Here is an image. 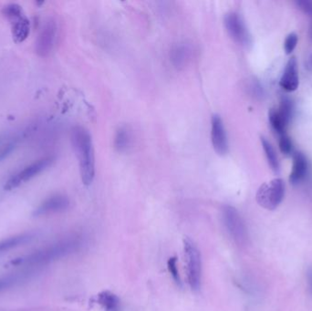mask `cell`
<instances>
[{"label": "cell", "instance_id": "obj_14", "mask_svg": "<svg viewBox=\"0 0 312 311\" xmlns=\"http://www.w3.org/2000/svg\"><path fill=\"white\" fill-rule=\"evenodd\" d=\"M308 172V161L302 152L293 153V166L289 175V182L297 185L303 180Z\"/></svg>", "mask_w": 312, "mask_h": 311}, {"label": "cell", "instance_id": "obj_25", "mask_svg": "<svg viewBox=\"0 0 312 311\" xmlns=\"http://www.w3.org/2000/svg\"><path fill=\"white\" fill-rule=\"evenodd\" d=\"M17 281V277L16 275H9L0 278V292L12 286Z\"/></svg>", "mask_w": 312, "mask_h": 311}, {"label": "cell", "instance_id": "obj_24", "mask_svg": "<svg viewBox=\"0 0 312 311\" xmlns=\"http://www.w3.org/2000/svg\"><path fill=\"white\" fill-rule=\"evenodd\" d=\"M298 40H299V38L296 33H291L286 38L285 42H284V50L287 55L291 54L295 50L297 44H298Z\"/></svg>", "mask_w": 312, "mask_h": 311}, {"label": "cell", "instance_id": "obj_26", "mask_svg": "<svg viewBox=\"0 0 312 311\" xmlns=\"http://www.w3.org/2000/svg\"><path fill=\"white\" fill-rule=\"evenodd\" d=\"M297 6L299 7V9H301L305 14H307L308 17L311 18L312 20V1L309 0H302V1H297L296 2ZM310 32L312 36V22L311 28H310Z\"/></svg>", "mask_w": 312, "mask_h": 311}, {"label": "cell", "instance_id": "obj_1", "mask_svg": "<svg viewBox=\"0 0 312 311\" xmlns=\"http://www.w3.org/2000/svg\"><path fill=\"white\" fill-rule=\"evenodd\" d=\"M72 143L79 160L81 181L85 185H92L95 176V156L92 135L83 127H73Z\"/></svg>", "mask_w": 312, "mask_h": 311}, {"label": "cell", "instance_id": "obj_16", "mask_svg": "<svg viewBox=\"0 0 312 311\" xmlns=\"http://www.w3.org/2000/svg\"><path fill=\"white\" fill-rule=\"evenodd\" d=\"M97 300L105 311H119L120 309V299L110 291L104 290L101 292L98 295Z\"/></svg>", "mask_w": 312, "mask_h": 311}, {"label": "cell", "instance_id": "obj_17", "mask_svg": "<svg viewBox=\"0 0 312 311\" xmlns=\"http://www.w3.org/2000/svg\"><path fill=\"white\" fill-rule=\"evenodd\" d=\"M131 131L127 127H121L115 135L114 147L120 152H123L126 151L128 148L131 146Z\"/></svg>", "mask_w": 312, "mask_h": 311}, {"label": "cell", "instance_id": "obj_22", "mask_svg": "<svg viewBox=\"0 0 312 311\" xmlns=\"http://www.w3.org/2000/svg\"><path fill=\"white\" fill-rule=\"evenodd\" d=\"M279 149L284 156H289L292 153H294L293 152V143L287 135H283L280 136Z\"/></svg>", "mask_w": 312, "mask_h": 311}, {"label": "cell", "instance_id": "obj_2", "mask_svg": "<svg viewBox=\"0 0 312 311\" xmlns=\"http://www.w3.org/2000/svg\"><path fill=\"white\" fill-rule=\"evenodd\" d=\"M2 13L10 23L14 40L17 43L24 42L30 36L31 26L21 7L14 3L7 5Z\"/></svg>", "mask_w": 312, "mask_h": 311}, {"label": "cell", "instance_id": "obj_6", "mask_svg": "<svg viewBox=\"0 0 312 311\" xmlns=\"http://www.w3.org/2000/svg\"><path fill=\"white\" fill-rule=\"evenodd\" d=\"M285 195V184L282 179L275 178L258 188L257 202L266 210H274L282 202Z\"/></svg>", "mask_w": 312, "mask_h": 311}, {"label": "cell", "instance_id": "obj_19", "mask_svg": "<svg viewBox=\"0 0 312 311\" xmlns=\"http://www.w3.org/2000/svg\"><path fill=\"white\" fill-rule=\"evenodd\" d=\"M20 141V137L18 135L15 136H9L5 140L4 143L0 147V163L4 162L6 159H8L9 156L12 154L15 150L17 149V145Z\"/></svg>", "mask_w": 312, "mask_h": 311}, {"label": "cell", "instance_id": "obj_20", "mask_svg": "<svg viewBox=\"0 0 312 311\" xmlns=\"http://www.w3.org/2000/svg\"><path fill=\"white\" fill-rule=\"evenodd\" d=\"M269 120H270L271 128L274 130L276 134H278L279 136L286 135V127L287 126L282 118L280 117L278 109H271L269 113Z\"/></svg>", "mask_w": 312, "mask_h": 311}, {"label": "cell", "instance_id": "obj_8", "mask_svg": "<svg viewBox=\"0 0 312 311\" xmlns=\"http://www.w3.org/2000/svg\"><path fill=\"white\" fill-rule=\"evenodd\" d=\"M57 38L58 24L54 18L49 17L43 22L36 38L35 51L38 57L47 58L51 54L55 48Z\"/></svg>", "mask_w": 312, "mask_h": 311}, {"label": "cell", "instance_id": "obj_15", "mask_svg": "<svg viewBox=\"0 0 312 311\" xmlns=\"http://www.w3.org/2000/svg\"><path fill=\"white\" fill-rule=\"evenodd\" d=\"M32 234H19L17 236H10L9 238L0 241V253L8 252L13 248L24 246L33 239Z\"/></svg>", "mask_w": 312, "mask_h": 311}, {"label": "cell", "instance_id": "obj_5", "mask_svg": "<svg viewBox=\"0 0 312 311\" xmlns=\"http://www.w3.org/2000/svg\"><path fill=\"white\" fill-rule=\"evenodd\" d=\"M184 249L187 265V277L192 290L197 291L201 286L202 278V260L201 254L194 241L186 237L184 239Z\"/></svg>", "mask_w": 312, "mask_h": 311}, {"label": "cell", "instance_id": "obj_11", "mask_svg": "<svg viewBox=\"0 0 312 311\" xmlns=\"http://www.w3.org/2000/svg\"><path fill=\"white\" fill-rule=\"evenodd\" d=\"M70 206V199L64 194H54L47 198L34 210V216L50 215L59 213L68 209Z\"/></svg>", "mask_w": 312, "mask_h": 311}, {"label": "cell", "instance_id": "obj_29", "mask_svg": "<svg viewBox=\"0 0 312 311\" xmlns=\"http://www.w3.org/2000/svg\"><path fill=\"white\" fill-rule=\"evenodd\" d=\"M310 63H311V66H312V54H311V57H310Z\"/></svg>", "mask_w": 312, "mask_h": 311}, {"label": "cell", "instance_id": "obj_3", "mask_svg": "<svg viewBox=\"0 0 312 311\" xmlns=\"http://www.w3.org/2000/svg\"><path fill=\"white\" fill-rule=\"evenodd\" d=\"M75 247V243L72 241H66L61 242L59 244L51 246L49 248H44L42 250L36 251L28 256L26 258H17L12 261L14 265H19L21 263L29 264V265H41L46 264L52 260H55L56 258L63 257Z\"/></svg>", "mask_w": 312, "mask_h": 311}, {"label": "cell", "instance_id": "obj_23", "mask_svg": "<svg viewBox=\"0 0 312 311\" xmlns=\"http://www.w3.org/2000/svg\"><path fill=\"white\" fill-rule=\"evenodd\" d=\"M167 266H168L169 272L173 277V280L177 285L181 286V280H180V276H179L177 269V258L175 257H170L167 262Z\"/></svg>", "mask_w": 312, "mask_h": 311}, {"label": "cell", "instance_id": "obj_4", "mask_svg": "<svg viewBox=\"0 0 312 311\" xmlns=\"http://www.w3.org/2000/svg\"><path fill=\"white\" fill-rule=\"evenodd\" d=\"M54 162H55V157L52 156H45L38 160L35 161L32 164H29L25 168L22 169L21 171L10 177L5 185L4 189L7 191L16 189L23 184L30 182L35 177L38 176V174L46 171L47 169L50 168L51 165L54 164Z\"/></svg>", "mask_w": 312, "mask_h": 311}, {"label": "cell", "instance_id": "obj_28", "mask_svg": "<svg viewBox=\"0 0 312 311\" xmlns=\"http://www.w3.org/2000/svg\"><path fill=\"white\" fill-rule=\"evenodd\" d=\"M7 137H8V135H0V147H1V145L4 143L5 140H6Z\"/></svg>", "mask_w": 312, "mask_h": 311}, {"label": "cell", "instance_id": "obj_27", "mask_svg": "<svg viewBox=\"0 0 312 311\" xmlns=\"http://www.w3.org/2000/svg\"><path fill=\"white\" fill-rule=\"evenodd\" d=\"M307 282H308V290L312 295V266L307 269Z\"/></svg>", "mask_w": 312, "mask_h": 311}, {"label": "cell", "instance_id": "obj_9", "mask_svg": "<svg viewBox=\"0 0 312 311\" xmlns=\"http://www.w3.org/2000/svg\"><path fill=\"white\" fill-rule=\"evenodd\" d=\"M225 27L229 36L236 43L242 46L249 47L252 43L251 35L246 25L243 17L238 13L230 12L225 17Z\"/></svg>", "mask_w": 312, "mask_h": 311}, {"label": "cell", "instance_id": "obj_12", "mask_svg": "<svg viewBox=\"0 0 312 311\" xmlns=\"http://www.w3.org/2000/svg\"><path fill=\"white\" fill-rule=\"evenodd\" d=\"M299 69L296 57H291L287 60L281 79L279 80V86L287 93L295 92L299 87Z\"/></svg>", "mask_w": 312, "mask_h": 311}, {"label": "cell", "instance_id": "obj_18", "mask_svg": "<svg viewBox=\"0 0 312 311\" xmlns=\"http://www.w3.org/2000/svg\"><path fill=\"white\" fill-rule=\"evenodd\" d=\"M260 141H261L262 147L265 151V156H266V160H268L270 168L273 170V172H279V159H278V156H277L272 144L265 137H261Z\"/></svg>", "mask_w": 312, "mask_h": 311}, {"label": "cell", "instance_id": "obj_7", "mask_svg": "<svg viewBox=\"0 0 312 311\" xmlns=\"http://www.w3.org/2000/svg\"><path fill=\"white\" fill-rule=\"evenodd\" d=\"M222 219L228 234L236 244L246 245L249 240V232L238 211L230 206H224Z\"/></svg>", "mask_w": 312, "mask_h": 311}, {"label": "cell", "instance_id": "obj_13", "mask_svg": "<svg viewBox=\"0 0 312 311\" xmlns=\"http://www.w3.org/2000/svg\"><path fill=\"white\" fill-rule=\"evenodd\" d=\"M192 49L186 43H178L170 52V60L173 67L182 70L186 67L191 59Z\"/></svg>", "mask_w": 312, "mask_h": 311}, {"label": "cell", "instance_id": "obj_21", "mask_svg": "<svg viewBox=\"0 0 312 311\" xmlns=\"http://www.w3.org/2000/svg\"><path fill=\"white\" fill-rule=\"evenodd\" d=\"M278 112H279L280 117L287 125L291 121V118L293 116V112H294V105L289 98L283 97L280 101V105H279Z\"/></svg>", "mask_w": 312, "mask_h": 311}, {"label": "cell", "instance_id": "obj_10", "mask_svg": "<svg viewBox=\"0 0 312 311\" xmlns=\"http://www.w3.org/2000/svg\"><path fill=\"white\" fill-rule=\"evenodd\" d=\"M211 141L214 150L219 156H226L228 151V139L223 120L218 114L213 115L211 121Z\"/></svg>", "mask_w": 312, "mask_h": 311}]
</instances>
